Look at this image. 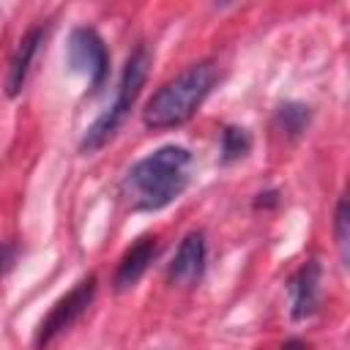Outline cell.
<instances>
[{"instance_id": "obj_13", "label": "cell", "mask_w": 350, "mask_h": 350, "mask_svg": "<svg viewBox=\"0 0 350 350\" xmlns=\"http://www.w3.org/2000/svg\"><path fill=\"white\" fill-rule=\"evenodd\" d=\"M16 246L14 243H5V241H0V276L3 273H8L11 268H14V262H16Z\"/></svg>"}, {"instance_id": "obj_14", "label": "cell", "mask_w": 350, "mask_h": 350, "mask_svg": "<svg viewBox=\"0 0 350 350\" xmlns=\"http://www.w3.org/2000/svg\"><path fill=\"white\" fill-rule=\"evenodd\" d=\"M279 350H309V347H306L301 339H290V342H284Z\"/></svg>"}, {"instance_id": "obj_9", "label": "cell", "mask_w": 350, "mask_h": 350, "mask_svg": "<svg viewBox=\"0 0 350 350\" xmlns=\"http://www.w3.org/2000/svg\"><path fill=\"white\" fill-rule=\"evenodd\" d=\"M41 38H44V27H33L19 41V46L11 57V66H8V77H5V93L8 96H16L22 90V85L27 79V71H30V60H33L38 44H41Z\"/></svg>"}, {"instance_id": "obj_3", "label": "cell", "mask_w": 350, "mask_h": 350, "mask_svg": "<svg viewBox=\"0 0 350 350\" xmlns=\"http://www.w3.org/2000/svg\"><path fill=\"white\" fill-rule=\"evenodd\" d=\"M148 49L139 46L131 52V57L126 60L123 66V74H120V85H118V96L112 101V107H107L96 120L93 126L85 131V139H82V150H98L120 126V120L126 118V112L131 109V104L137 101L139 96V88L145 85V77H148Z\"/></svg>"}, {"instance_id": "obj_11", "label": "cell", "mask_w": 350, "mask_h": 350, "mask_svg": "<svg viewBox=\"0 0 350 350\" xmlns=\"http://www.w3.org/2000/svg\"><path fill=\"white\" fill-rule=\"evenodd\" d=\"M279 123L287 134H301L304 126L309 123V107L304 104H284L279 109Z\"/></svg>"}, {"instance_id": "obj_6", "label": "cell", "mask_w": 350, "mask_h": 350, "mask_svg": "<svg viewBox=\"0 0 350 350\" xmlns=\"http://www.w3.org/2000/svg\"><path fill=\"white\" fill-rule=\"evenodd\" d=\"M202 268H205V235L197 230L180 241V246H178V252L167 268V276L172 284L189 287V284L200 282Z\"/></svg>"}, {"instance_id": "obj_10", "label": "cell", "mask_w": 350, "mask_h": 350, "mask_svg": "<svg viewBox=\"0 0 350 350\" xmlns=\"http://www.w3.org/2000/svg\"><path fill=\"white\" fill-rule=\"evenodd\" d=\"M249 148H252V139H249V131L246 129L227 126L221 131V159L224 161H235V159L246 156Z\"/></svg>"}, {"instance_id": "obj_7", "label": "cell", "mask_w": 350, "mask_h": 350, "mask_svg": "<svg viewBox=\"0 0 350 350\" xmlns=\"http://www.w3.org/2000/svg\"><path fill=\"white\" fill-rule=\"evenodd\" d=\"M156 254H159V243H156V238H150V235L139 238L131 249H126V254L120 257L118 271H115V287H118V290L134 287V284L139 282V276L148 271V265L156 260Z\"/></svg>"}, {"instance_id": "obj_2", "label": "cell", "mask_w": 350, "mask_h": 350, "mask_svg": "<svg viewBox=\"0 0 350 350\" xmlns=\"http://www.w3.org/2000/svg\"><path fill=\"white\" fill-rule=\"evenodd\" d=\"M216 63L213 60H200L191 63L189 68H183L175 79H170L164 88H159L153 93V98L145 104L142 109V120L150 129H172L186 123L200 104L205 101V96L211 93V88L216 85Z\"/></svg>"}, {"instance_id": "obj_1", "label": "cell", "mask_w": 350, "mask_h": 350, "mask_svg": "<svg viewBox=\"0 0 350 350\" xmlns=\"http://www.w3.org/2000/svg\"><path fill=\"white\" fill-rule=\"evenodd\" d=\"M191 153L180 145H164L156 153L139 159L120 183L126 202L134 211H161L189 183Z\"/></svg>"}, {"instance_id": "obj_5", "label": "cell", "mask_w": 350, "mask_h": 350, "mask_svg": "<svg viewBox=\"0 0 350 350\" xmlns=\"http://www.w3.org/2000/svg\"><path fill=\"white\" fill-rule=\"evenodd\" d=\"M68 66L74 71H82L90 82V88H98L107 77V66H109V57H107V49H104V41L98 38L96 30L90 27H77L68 38Z\"/></svg>"}, {"instance_id": "obj_8", "label": "cell", "mask_w": 350, "mask_h": 350, "mask_svg": "<svg viewBox=\"0 0 350 350\" xmlns=\"http://www.w3.org/2000/svg\"><path fill=\"white\" fill-rule=\"evenodd\" d=\"M290 295H293V317L304 320L317 309L320 301V265L317 260H309L298 268V273L290 282Z\"/></svg>"}, {"instance_id": "obj_4", "label": "cell", "mask_w": 350, "mask_h": 350, "mask_svg": "<svg viewBox=\"0 0 350 350\" xmlns=\"http://www.w3.org/2000/svg\"><path fill=\"white\" fill-rule=\"evenodd\" d=\"M93 295H96V276L90 273V276H85L82 282H77L63 298H57V301L52 304V309L46 312V317H44V320L38 323V328H36V347L49 345L57 334H63L66 328H71V325L82 317V312L90 306Z\"/></svg>"}, {"instance_id": "obj_12", "label": "cell", "mask_w": 350, "mask_h": 350, "mask_svg": "<svg viewBox=\"0 0 350 350\" xmlns=\"http://www.w3.org/2000/svg\"><path fill=\"white\" fill-rule=\"evenodd\" d=\"M347 200L342 197L339 205H336V216H334V230H336V243H339V252H342V260H347V243H350V235H347Z\"/></svg>"}]
</instances>
